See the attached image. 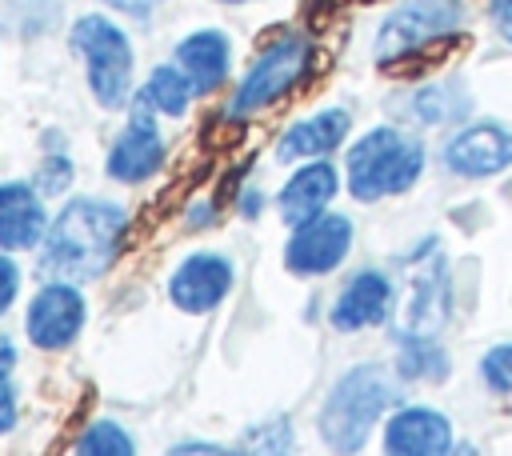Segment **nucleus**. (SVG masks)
I'll return each mask as SVG.
<instances>
[{
  "instance_id": "a878e982",
  "label": "nucleus",
  "mask_w": 512,
  "mask_h": 456,
  "mask_svg": "<svg viewBox=\"0 0 512 456\" xmlns=\"http://www.w3.org/2000/svg\"><path fill=\"white\" fill-rule=\"evenodd\" d=\"M16 424V396L8 388V380H0V432H8Z\"/></svg>"
},
{
  "instance_id": "f257e3e1",
  "label": "nucleus",
  "mask_w": 512,
  "mask_h": 456,
  "mask_svg": "<svg viewBox=\"0 0 512 456\" xmlns=\"http://www.w3.org/2000/svg\"><path fill=\"white\" fill-rule=\"evenodd\" d=\"M124 208L104 204V200H72L56 224L44 236L40 252V272L52 276L56 284H76L92 280L112 264L120 228H124Z\"/></svg>"
},
{
  "instance_id": "f8f14e48",
  "label": "nucleus",
  "mask_w": 512,
  "mask_h": 456,
  "mask_svg": "<svg viewBox=\"0 0 512 456\" xmlns=\"http://www.w3.org/2000/svg\"><path fill=\"white\" fill-rule=\"evenodd\" d=\"M444 164L452 172H460V176H492V172L512 164V132L496 128V124L464 128V132H456L448 140Z\"/></svg>"
},
{
  "instance_id": "f03ea898",
  "label": "nucleus",
  "mask_w": 512,
  "mask_h": 456,
  "mask_svg": "<svg viewBox=\"0 0 512 456\" xmlns=\"http://www.w3.org/2000/svg\"><path fill=\"white\" fill-rule=\"evenodd\" d=\"M396 384L380 364H360L336 380L320 408V436L336 456H356L388 404H396Z\"/></svg>"
},
{
  "instance_id": "20e7f679",
  "label": "nucleus",
  "mask_w": 512,
  "mask_h": 456,
  "mask_svg": "<svg viewBox=\"0 0 512 456\" xmlns=\"http://www.w3.org/2000/svg\"><path fill=\"white\" fill-rule=\"evenodd\" d=\"M72 48H80L88 60V84H92L96 100L104 108H120L128 100V84H132L128 36L104 16H80L72 28Z\"/></svg>"
},
{
  "instance_id": "a211bd4d",
  "label": "nucleus",
  "mask_w": 512,
  "mask_h": 456,
  "mask_svg": "<svg viewBox=\"0 0 512 456\" xmlns=\"http://www.w3.org/2000/svg\"><path fill=\"white\" fill-rule=\"evenodd\" d=\"M176 60L192 84V92H212L228 72V40L220 32H196L180 40Z\"/></svg>"
},
{
  "instance_id": "6e6552de",
  "label": "nucleus",
  "mask_w": 512,
  "mask_h": 456,
  "mask_svg": "<svg viewBox=\"0 0 512 456\" xmlns=\"http://www.w3.org/2000/svg\"><path fill=\"white\" fill-rule=\"evenodd\" d=\"M24 324H28V340L36 348L56 352V348L76 340V332L84 324V300H80V292L72 284H56L52 280L48 288H40L32 296V308H28Z\"/></svg>"
},
{
  "instance_id": "c756f323",
  "label": "nucleus",
  "mask_w": 512,
  "mask_h": 456,
  "mask_svg": "<svg viewBox=\"0 0 512 456\" xmlns=\"http://www.w3.org/2000/svg\"><path fill=\"white\" fill-rule=\"evenodd\" d=\"M12 360H16V348H12V340H8V336H0V380H8Z\"/></svg>"
},
{
  "instance_id": "5701e85b",
  "label": "nucleus",
  "mask_w": 512,
  "mask_h": 456,
  "mask_svg": "<svg viewBox=\"0 0 512 456\" xmlns=\"http://www.w3.org/2000/svg\"><path fill=\"white\" fill-rule=\"evenodd\" d=\"M400 372L404 376H420V380H440L448 372V360L432 340H404Z\"/></svg>"
},
{
  "instance_id": "c85d7f7f",
  "label": "nucleus",
  "mask_w": 512,
  "mask_h": 456,
  "mask_svg": "<svg viewBox=\"0 0 512 456\" xmlns=\"http://www.w3.org/2000/svg\"><path fill=\"white\" fill-rule=\"evenodd\" d=\"M168 456H236V452H224L216 444H176Z\"/></svg>"
},
{
  "instance_id": "9b49d317",
  "label": "nucleus",
  "mask_w": 512,
  "mask_h": 456,
  "mask_svg": "<svg viewBox=\"0 0 512 456\" xmlns=\"http://www.w3.org/2000/svg\"><path fill=\"white\" fill-rule=\"evenodd\" d=\"M232 288V264L224 256H188L168 280V296L184 312H212Z\"/></svg>"
},
{
  "instance_id": "cd10ccee",
  "label": "nucleus",
  "mask_w": 512,
  "mask_h": 456,
  "mask_svg": "<svg viewBox=\"0 0 512 456\" xmlns=\"http://www.w3.org/2000/svg\"><path fill=\"white\" fill-rule=\"evenodd\" d=\"M492 20H496L500 36L512 44V0H492Z\"/></svg>"
},
{
  "instance_id": "4468645a",
  "label": "nucleus",
  "mask_w": 512,
  "mask_h": 456,
  "mask_svg": "<svg viewBox=\"0 0 512 456\" xmlns=\"http://www.w3.org/2000/svg\"><path fill=\"white\" fill-rule=\"evenodd\" d=\"M336 196V168L316 160V164H304L280 192V216L288 224H308L316 216H324V204Z\"/></svg>"
},
{
  "instance_id": "412c9836",
  "label": "nucleus",
  "mask_w": 512,
  "mask_h": 456,
  "mask_svg": "<svg viewBox=\"0 0 512 456\" xmlns=\"http://www.w3.org/2000/svg\"><path fill=\"white\" fill-rule=\"evenodd\" d=\"M76 456H136L132 436L112 424V420H96L84 428V436L76 440Z\"/></svg>"
},
{
  "instance_id": "aec40b11",
  "label": "nucleus",
  "mask_w": 512,
  "mask_h": 456,
  "mask_svg": "<svg viewBox=\"0 0 512 456\" xmlns=\"http://www.w3.org/2000/svg\"><path fill=\"white\" fill-rule=\"evenodd\" d=\"M292 448H296L292 424L288 420H264L240 436L236 456H292Z\"/></svg>"
},
{
  "instance_id": "0eeeda50",
  "label": "nucleus",
  "mask_w": 512,
  "mask_h": 456,
  "mask_svg": "<svg viewBox=\"0 0 512 456\" xmlns=\"http://www.w3.org/2000/svg\"><path fill=\"white\" fill-rule=\"evenodd\" d=\"M352 248V224L344 216H316L308 224H300L288 240V268L300 272V276H320V272H332Z\"/></svg>"
},
{
  "instance_id": "b1692460",
  "label": "nucleus",
  "mask_w": 512,
  "mask_h": 456,
  "mask_svg": "<svg viewBox=\"0 0 512 456\" xmlns=\"http://www.w3.org/2000/svg\"><path fill=\"white\" fill-rule=\"evenodd\" d=\"M480 376L492 392H512V344H496L480 360Z\"/></svg>"
},
{
  "instance_id": "dca6fc26",
  "label": "nucleus",
  "mask_w": 512,
  "mask_h": 456,
  "mask_svg": "<svg viewBox=\"0 0 512 456\" xmlns=\"http://www.w3.org/2000/svg\"><path fill=\"white\" fill-rule=\"evenodd\" d=\"M48 236L44 204L28 184H0V248H32Z\"/></svg>"
},
{
  "instance_id": "f3484780",
  "label": "nucleus",
  "mask_w": 512,
  "mask_h": 456,
  "mask_svg": "<svg viewBox=\"0 0 512 456\" xmlns=\"http://www.w3.org/2000/svg\"><path fill=\"white\" fill-rule=\"evenodd\" d=\"M344 132H348V112H340V108L316 112V116H308V120L292 124V128L280 136V144H276V156H280V160L324 156V152H332V148L344 140Z\"/></svg>"
},
{
  "instance_id": "1a4fd4ad",
  "label": "nucleus",
  "mask_w": 512,
  "mask_h": 456,
  "mask_svg": "<svg viewBox=\"0 0 512 456\" xmlns=\"http://www.w3.org/2000/svg\"><path fill=\"white\" fill-rule=\"evenodd\" d=\"M452 288H448V272L440 260H428L416 276H412V288H408V300H404V312H400V336L404 340H432L440 332V324L448 320V300Z\"/></svg>"
},
{
  "instance_id": "39448f33",
  "label": "nucleus",
  "mask_w": 512,
  "mask_h": 456,
  "mask_svg": "<svg viewBox=\"0 0 512 456\" xmlns=\"http://www.w3.org/2000/svg\"><path fill=\"white\" fill-rule=\"evenodd\" d=\"M308 60H312V48L300 40V36H280L276 44H268L248 76L240 80L236 96H232V116H252L268 104H276L292 84H300V76L308 72Z\"/></svg>"
},
{
  "instance_id": "2eb2a0df",
  "label": "nucleus",
  "mask_w": 512,
  "mask_h": 456,
  "mask_svg": "<svg viewBox=\"0 0 512 456\" xmlns=\"http://www.w3.org/2000/svg\"><path fill=\"white\" fill-rule=\"evenodd\" d=\"M388 304H392V284L380 272H356L348 280V288L340 292L336 308H332V324L340 332H356L364 324H380Z\"/></svg>"
},
{
  "instance_id": "6ab92c4d",
  "label": "nucleus",
  "mask_w": 512,
  "mask_h": 456,
  "mask_svg": "<svg viewBox=\"0 0 512 456\" xmlns=\"http://www.w3.org/2000/svg\"><path fill=\"white\" fill-rule=\"evenodd\" d=\"M188 96H192V84H188L184 72H176V68H156V72L148 76V84H144L140 104L160 108V112H168V116H180V112L188 108Z\"/></svg>"
},
{
  "instance_id": "393cba45",
  "label": "nucleus",
  "mask_w": 512,
  "mask_h": 456,
  "mask_svg": "<svg viewBox=\"0 0 512 456\" xmlns=\"http://www.w3.org/2000/svg\"><path fill=\"white\" fill-rule=\"evenodd\" d=\"M16 284H20V272H16V264H12L8 256H0V312L12 304V296H16Z\"/></svg>"
},
{
  "instance_id": "423d86ee",
  "label": "nucleus",
  "mask_w": 512,
  "mask_h": 456,
  "mask_svg": "<svg viewBox=\"0 0 512 456\" xmlns=\"http://www.w3.org/2000/svg\"><path fill=\"white\" fill-rule=\"evenodd\" d=\"M456 24H460L456 0H412L384 20V28L376 36V60L392 64L428 44H440L448 32H456Z\"/></svg>"
},
{
  "instance_id": "7ed1b4c3",
  "label": "nucleus",
  "mask_w": 512,
  "mask_h": 456,
  "mask_svg": "<svg viewBox=\"0 0 512 456\" xmlns=\"http://www.w3.org/2000/svg\"><path fill=\"white\" fill-rule=\"evenodd\" d=\"M424 168V148L420 140L396 132V128H372L360 136L348 152V188L356 200H380L396 196L416 184Z\"/></svg>"
},
{
  "instance_id": "ddd939ff",
  "label": "nucleus",
  "mask_w": 512,
  "mask_h": 456,
  "mask_svg": "<svg viewBox=\"0 0 512 456\" xmlns=\"http://www.w3.org/2000/svg\"><path fill=\"white\" fill-rule=\"evenodd\" d=\"M160 160H164V140L152 128V116L140 108L128 120V128L120 132L116 148L108 152V172L116 180H124V184H140L160 168Z\"/></svg>"
},
{
  "instance_id": "7c9ffc66",
  "label": "nucleus",
  "mask_w": 512,
  "mask_h": 456,
  "mask_svg": "<svg viewBox=\"0 0 512 456\" xmlns=\"http://www.w3.org/2000/svg\"><path fill=\"white\" fill-rule=\"evenodd\" d=\"M108 4H116V8H132V12H140L144 4H152V0H108Z\"/></svg>"
},
{
  "instance_id": "bb28decb",
  "label": "nucleus",
  "mask_w": 512,
  "mask_h": 456,
  "mask_svg": "<svg viewBox=\"0 0 512 456\" xmlns=\"http://www.w3.org/2000/svg\"><path fill=\"white\" fill-rule=\"evenodd\" d=\"M68 180H72V172H68V160H64V164H60V160H52V164L44 168V188H48V192H60Z\"/></svg>"
},
{
  "instance_id": "9d476101",
  "label": "nucleus",
  "mask_w": 512,
  "mask_h": 456,
  "mask_svg": "<svg viewBox=\"0 0 512 456\" xmlns=\"http://www.w3.org/2000/svg\"><path fill=\"white\" fill-rule=\"evenodd\" d=\"M452 424L432 408H404L384 428V456H448Z\"/></svg>"
},
{
  "instance_id": "4be33fe9",
  "label": "nucleus",
  "mask_w": 512,
  "mask_h": 456,
  "mask_svg": "<svg viewBox=\"0 0 512 456\" xmlns=\"http://www.w3.org/2000/svg\"><path fill=\"white\" fill-rule=\"evenodd\" d=\"M464 108H468V100H464L456 88H448V84H432V88L416 92V100H412V112H416L424 124H444V120L460 116Z\"/></svg>"
},
{
  "instance_id": "2f4dec72",
  "label": "nucleus",
  "mask_w": 512,
  "mask_h": 456,
  "mask_svg": "<svg viewBox=\"0 0 512 456\" xmlns=\"http://www.w3.org/2000/svg\"><path fill=\"white\" fill-rule=\"evenodd\" d=\"M228 4H236V0H228Z\"/></svg>"
}]
</instances>
